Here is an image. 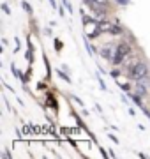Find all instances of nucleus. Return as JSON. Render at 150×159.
<instances>
[{"mask_svg":"<svg viewBox=\"0 0 150 159\" xmlns=\"http://www.w3.org/2000/svg\"><path fill=\"white\" fill-rule=\"evenodd\" d=\"M131 50H133V48H131L129 43H126V41L118 43V44H117V53H115V57H113V60H111V64H113V66H122V62L131 55Z\"/></svg>","mask_w":150,"mask_h":159,"instance_id":"nucleus-2","label":"nucleus"},{"mask_svg":"<svg viewBox=\"0 0 150 159\" xmlns=\"http://www.w3.org/2000/svg\"><path fill=\"white\" fill-rule=\"evenodd\" d=\"M48 104H50V106H51L53 110H58V106H57V102L53 101V96H51V94H50V96H48Z\"/></svg>","mask_w":150,"mask_h":159,"instance_id":"nucleus-5","label":"nucleus"},{"mask_svg":"<svg viewBox=\"0 0 150 159\" xmlns=\"http://www.w3.org/2000/svg\"><path fill=\"white\" fill-rule=\"evenodd\" d=\"M99 53L103 55L106 60H113V57H115V53H117V46H113V44H104L101 50H99Z\"/></svg>","mask_w":150,"mask_h":159,"instance_id":"nucleus-4","label":"nucleus"},{"mask_svg":"<svg viewBox=\"0 0 150 159\" xmlns=\"http://www.w3.org/2000/svg\"><path fill=\"white\" fill-rule=\"evenodd\" d=\"M111 76H113V78H118V76H120V71H111Z\"/></svg>","mask_w":150,"mask_h":159,"instance_id":"nucleus-12","label":"nucleus"},{"mask_svg":"<svg viewBox=\"0 0 150 159\" xmlns=\"http://www.w3.org/2000/svg\"><path fill=\"white\" fill-rule=\"evenodd\" d=\"M57 74L60 76V78H64V81H67V83H71V78H67V74H64L60 69H57Z\"/></svg>","mask_w":150,"mask_h":159,"instance_id":"nucleus-7","label":"nucleus"},{"mask_svg":"<svg viewBox=\"0 0 150 159\" xmlns=\"http://www.w3.org/2000/svg\"><path fill=\"white\" fill-rule=\"evenodd\" d=\"M99 29L103 30V34H111V35H120L124 32V29L120 27V21L115 20V21H108L106 18L104 20H99Z\"/></svg>","mask_w":150,"mask_h":159,"instance_id":"nucleus-3","label":"nucleus"},{"mask_svg":"<svg viewBox=\"0 0 150 159\" xmlns=\"http://www.w3.org/2000/svg\"><path fill=\"white\" fill-rule=\"evenodd\" d=\"M2 11L6 12V14H11V9H9V6H7V4H2Z\"/></svg>","mask_w":150,"mask_h":159,"instance_id":"nucleus-9","label":"nucleus"},{"mask_svg":"<svg viewBox=\"0 0 150 159\" xmlns=\"http://www.w3.org/2000/svg\"><path fill=\"white\" fill-rule=\"evenodd\" d=\"M55 48H57V51H60V48H62V41H55Z\"/></svg>","mask_w":150,"mask_h":159,"instance_id":"nucleus-11","label":"nucleus"},{"mask_svg":"<svg viewBox=\"0 0 150 159\" xmlns=\"http://www.w3.org/2000/svg\"><path fill=\"white\" fill-rule=\"evenodd\" d=\"M129 76L134 80V81H141L148 76V64L143 62V60H136V62L129 67Z\"/></svg>","mask_w":150,"mask_h":159,"instance_id":"nucleus-1","label":"nucleus"},{"mask_svg":"<svg viewBox=\"0 0 150 159\" xmlns=\"http://www.w3.org/2000/svg\"><path fill=\"white\" fill-rule=\"evenodd\" d=\"M95 2H99L103 7H106V9H110V0H95Z\"/></svg>","mask_w":150,"mask_h":159,"instance_id":"nucleus-8","label":"nucleus"},{"mask_svg":"<svg viewBox=\"0 0 150 159\" xmlns=\"http://www.w3.org/2000/svg\"><path fill=\"white\" fill-rule=\"evenodd\" d=\"M21 6H23V9L29 12V14H32V6H30L29 2H25V0H23V2H21Z\"/></svg>","mask_w":150,"mask_h":159,"instance_id":"nucleus-6","label":"nucleus"},{"mask_svg":"<svg viewBox=\"0 0 150 159\" xmlns=\"http://www.w3.org/2000/svg\"><path fill=\"white\" fill-rule=\"evenodd\" d=\"M115 2H118L120 6H127V4H129V0H115Z\"/></svg>","mask_w":150,"mask_h":159,"instance_id":"nucleus-13","label":"nucleus"},{"mask_svg":"<svg viewBox=\"0 0 150 159\" xmlns=\"http://www.w3.org/2000/svg\"><path fill=\"white\" fill-rule=\"evenodd\" d=\"M97 80H99V85H101V89H103V90H106V83H104V80L101 78V76H97Z\"/></svg>","mask_w":150,"mask_h":159,"instance_id":"nucleus-10","label":"nucleus"},{"mask_svg":"<svg viewBox=\"0 0 150 159\" xmlns=\"http://www.w3.org/2000/svg\"><path fill=\"white\" fill-rule=\"evenodd\" d=\"M108 136H110V140H113L115 143H118V138H117V136H113V134H108Z\"/></svg>","mask_w":150,"mask_h":159,"instance_id":"nucleus-14","label":"nucleus"},{"mask_svg":"<svg viewBox=\"0 0 150 159\" xmlns=\"http://www.w3.org/2000/svg\"><path fill=\"white\" fill-rule=\"evenodd\" d=\"M50 4H51L53 9H57V2H55V0H50Z\"/></svg>","mask_w":150,"mask_h":159,"instance_id":"nucleus-15","label":"nucleus"}]
</instances>
